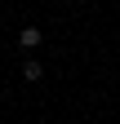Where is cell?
I'll return each mask as SVG.
<instances>
[{"label": "cell", "mask_w": 120, "mask_h": 124, "mask_svg": "<svg viewBox=\"0 0 120 124\" xmlns=\"http://www.w3.org/2000/svg\"><path fill=\"white\" fill-rule=\"evenodd\" d=\"M40 40H44V36H40V27H22V31H18V44H22V49H36Z\"/></svg>", "instance_id": "6da1fadb"}, {"label": "cell", "mask_w": 120, "mask_h": 124, "mask_svg": "<svg viewBox=\"0 0 120 124\" xmlns=\"http://www.w3.org/2000/svg\"><path fill=\"white\" fill-rule=\"evenodd\" d=\"M40 75H44V67H40L36 58H27L22 62V80H40Z\"/></svg>", "instance_id": "7a4b0ae2"}]
</instances>
